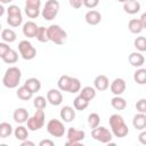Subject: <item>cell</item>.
Returning a JSON list of instances; mask_svg holds the SVG:
<instances>
[{
    "mask_svg": "<svg viewBox=\"0 0 146 146\" xmlns=\"http://www.w3.org/2000/svg\"><path fill=\"white\" fill-rule=\"evenodd\" d=\"M5 11H6V8H5V7H3V6L0 3V17H1V16L5 14Z\"/></svg>",
    "mask_w": 146,
    "mask_h": 146,
    "instance_id": "obj_49",
    "label": "cell"
},
{
    "mask_svg": "<svg viewBox=\"0 0 146 146\" xmlns=\"http://www.w3.org/2000/svg\"><path fill=\"white\" fill-rule=\"evenodd\" d=\"M71 82H72V76H70V75H62L58 79V82H57L58 89L62 90V91H67L68 92Z\"/></svg>",
    "mask_w": 146,
    "mask_h": 146,
    "instance_id": "obj_22",
    "label": "cell"
},
{
    "mask_svg": "<svg viewBox=\"0 0 146 146\" xmlns=\"http://www.w3.org/2000/svg\"><path fill=\"white\" fill-rule=\"evenodd\" d=\"M18 51H19L22 58L25 59V60H31V59H33L36 56L35 48L27 40H22L18 43Z\"/></svg>",
    "mask_w": 146,
    "mask_h": 146,
    "instance_id": "obj_7",
    "label": "cell"
},
{
    "mask_svg": "<svg viewBox=\"0 0 146 146\" xmlns=\"http://www.w3.org/2000/svg\"><path fill=\"white\" fill-rule=\"evenodd\" d=\"M128 29H129V31H130L131 33H133V34H139V33L144 30V27H143V25H141L139 18L130 19L129 23H128Z\"/></svg>",
    "mask_w": 146,
    "mask_h": 146,
    "instance_id": "obj_21",
    "label": "cell"
},
{
    "mask_svg": "<svg viewBox=\"0 0 146 146\" xmlns=\"http://www.w3.org/2000/svg\"><path fill=\"white\" fill-rule=\"evenodd\" d=\"M111 132L117 138H123L129 133V128L120 114H112L108 120Z\"/></svg>",
    "mask_w": 146,
    "mask_h": 146,
    "instance_id": "obj_1",
    "label": "cell"
},
{
    "mask_svg": "<svg viewBox=\"0 0 146 146\" xmlns=\"http://www.w3.org/2000/svg\"><path fill=\"white\" fill-rule=\"evenodd\" d=\"M13 133V127L8 122L0 123V138H7Z\"/></svg>",
    "mask_w": 146,
    "mask_h": 146,
    "instance_id": "obj_31",
    "label": "cell"
},
{
    "mask_svg": "<svg viewBox=\"0 0 146 146\" xmlns=\"http://www.w3.org/2000/svg\"><path fill=\"white\" fill-rule=\"evenodd\" d=\"M25 14L30 18H36L40 15V8H33V7L25 6Z\"/></svg>",
    "mask_w": 146,
    "mask_h": 146,
    "instance_id": "obj_38",
    "label": "cell"
},
{
    "mask_svg": "<svg viewBox=\"0 0 146 146\" xmlns=\"http://www.w3.org/2000/svg\"><path fill=\"white\" fill-rule=\"evenodd\" d=\"M33 105L36 110H43L47 106V99L43 96H36L33 99Z\"/></svg>",
    "mask_w": 146,
    "mask_h": 146,
    "instance_id": "obj_36",
    "label": "cell"
},
{
    "mask_svg": "<svg viewBox=\"0 0 146 146\" xmlns=\"http://www.w3.org/2000/svg\"><path fill=\"white\" fill-rule=\"evenodd\" d=\"M91 136H92V138H94L95 140L100 141V143H103V144H108V143H111V140H112V138H113L112 132H111L107 128H105V127H103V125H98V127L94 128L92 131H91Z\"/></svg>",
    "mask_w": 146,
    "mask_h": 146,
    "instance_id": "obj_5",
    "label": "cell"
},
{
    "mask_svg": "<svg viewBox=\"0 0 146 146\" xmlns=\"http://www.w3.org/2000/svg\"><path fill=\"white\" fill-rule=\"evenodd\" d=\"M128 60H129L131 66H133V67H141L144 65V63H145V57L143 56L141 52H139V51L137 52L136 51V52H131L129 55Z\"/></svg>",
    "mask_w": 146,
    "mask_h": 146,
    "instance_id": "obj_16",
    "label": "cell"
},
{
    "mask_svg": "<svg viewBox=\"0 0 146 146\" xmlns=\"http://www.w3.org/2000/svg\"><path fill=\"white\" fill-rule=\"evenodd\" d=\"M139 21H140V23H141V25H143V27L145 29V27H146V14H143V15L140 16V18H139Z\"/></svg>",
    "mask_w": 146,
    "mask_h": 146,
    "instance_id": "obj_47",
    "label": "cell"
},
{
    "mask_svg": "<svg viewBox=\"0 0 146 146\" xmlns=\"http://www.w3.org/2000/svg\"><path fill=\"white\" fill-rule=\"evenodd\" d=\"M21 78H22L21 70L16 66H11V67H8L6 70L3 78H2V83L8 89H15L18 87Z\"/></svg>",
    "mask_w": 146,
    "mask_h": 146,
    "instance_id": "obj_2",
    "label": "cell"
},
{
    "mask_svg": "<svg viewBox=\"0 0 146 146\" xmlns=\"http://www.w3.org/2000/svg\"><path fill=\"white\" fill-rule=\"evenodd\" d=\"M68 2H70V6L72 7V8H74V9H80L81 7H82V0H68Z\"/></svg>",
    "mask_w": 146,
    "mask_h": 146,
    "instance_id": "obj_44",
    "label": "cell"
},
{
    "mask_svg": "<svg viewBox=\"0 0 146 146\" xmlns=\"http://www.w3.org/2000/svg\"><path fill=\"white\" fill-rule=\"evenodd\" d=\"M123 9L127 14L133 15L139 13L140 10V3L137 0H128L125 2H123Z\"/></svg>",
    "mask_w": 146,
    "mask_h": 146,
    "instance_id": "obj_17",
    "label": "cell"
},
{
    "mask_svg": "<svg viewBox=\"0 0 146 146\" xmlns=\"http://www.w3.org/2000/svg\"><path fill=\"white\" fill-rule=\"evenodd\" d=\"M125 81L121 78H116L112 81L111 86H110V89H111V92L114 95V96H121L124 91H125Z\"/></svg>",
    "mask_w": 146,
    "mask_h": 146,
    "instance_id": "obj_10",
    "label": "cell"
},
{
    "mask_svg": "<svg viewBox=\"0 0 146 146\" xmlns=\"http://www.w3.org/2000/svg\"><path fill=\"white\" fill-rule=\"evenodd\" d=\"M88 105H89V102L86 100L80 95L78 97H75L73 100V106H74V110H76V111H84L88 107Z\"/></svg>",
    "mask_w": 146,
    "mask_h": 146,
    "instance_id": "obj_26",
    "label": "cell"
},
{
    "mask_svg": "<svg viewBox=\"0 0 146 146\" xmlns=\"http://www.w3.org/2000/svg\"><path fill=\"white\" fill-rule=\"evenodd\" d=\"M14 135H15V137H16V139L17 140H25V139H27V137H29V130L26 129V127H24V125H18L16 129H15V131H14Z\"/></svg>",
    "mask_w": 146,
    "mask_h": 146,
    "instance_id": "obj_27",
    "label": "cell"
},
{
    "mask_svg": "<svg viewBox=\"0 0 146 146\" xmlns=\"http://www.w3.org/2000/svg\"><path fill=\"white\" fill-rule=\"evenodd\" d=\"M7 14L8 15H17V14H22V11H21V9H19L18 6L11 5V6H9L7 8Z\"/></svg>",
    "mask_w": 146,
    "mask_h": 146,
    "instance_id": "obj_42",
    "label": "cell"
},
{
    "mask_svg": "<svg viewBox=\"0 0 146 146\" xmlns=\"http://www.w3.org/2000/svg\"><path fill=\"white\" fill-rule=\"evenodd\" d=\"M13 0H0V2L1 3H9V2H11Z\"/></svg>",
    "mask_w": 146,
    "mask_h": 146,
    "instance_id": "obj_50",
    "label": "cell"
},
{
    "mask_svg": "<svg viewBox=\"0 0 146 146\" xmlns=\"http://www.w3.org/2000/svg\"><path fill=\"white\" fill-rule=\"evenodd\" d=\"M138 139H139V141L141 143V144H146V131H144V130H141V132H140V135L138 136Z\"/></svg>",
    "mask_w": 146,
    "mask_h": 146,
    "instance_id": "obj_46",
    "label": "cell"
},
{
    "mask_svg": "<svg viewBox=\"0 0 146 146\" xmlns=\"http://www.w3.org/2000/svg\"><path fill=\"white\" fill-rule=\"evenodd\" d=\"M58 11H59V2L57 0H48L41 11V15L46 21H51L57 16Z\"/></svg>",
    "mask_w": 146,
    "mask_h": 146,
    "instance_id": "obj_6",
    "label": "cell"
},
{
    "mask_svg": "<svg viewBox=\"0 0 146 146\" xmlns=\"http://www.w3.org/2000/svg\"><path fill=\"white\" fill-rule=\"evenodd\" d=\"M110 87V80L106 75H97L94 80V88L98 91H105Z\"/></svg>",
    "mask_w": 146,
    "mask_h": 146,
    "instance_id": "obj_12",
    "label": "cell"
},
{
    "mask_svg": "<svg viewBox=\"0 0 146 146\" xmlns=\"http://www.w3.org/2000/svg\"><path fill=\"white\" fill-rule=\"evenodd\" d=\"M84 19H86V22H87L89 25H97V24H99L100 21H102V15H100L99 11L92 9V10H89V11L86 14Z\"/></svg>",
    "mask_w": 146,
    "mask_h": 146,
    "instance_id": "obj_18",
    "label": "cell"
},
{
    "mask_svg": "<svg viewBox=\"0 0 146 146\" xmlns=\"http://www.w3.org/2000/svg\"><path fill=\"white\" fill-rule=\"evenodd\" d=\"M111 105L114 110H117V111H123L125 107H127V102L124 98L120 97V96H114L112 99H111Z\"/></svg>",
    "mask_w": 146,
    "mask_h": 146,
    "instance_id": "obj_25",
    "label": "cell"
},
{
    "mask_svg": "<svg viewBox=\"0 0 146 146\" xmlns=\"http://www.w3.org/2000/svg\"><path fill=\"white\" fill-rule=\"evenodd\" d=\"M44 119H46V115H44V112L43 110H36V112L29 119H27V129L31 130V131H36L39 129H41L43 125H44Z\"/></svg>",
    "mask_w": 146,
    "mask_h": 146,
    "instance_id": "obj_4",
    "label": "cell"
},
{
    "mask_svg": "<svg viewBox=\"0 0 146 146\" xmlns=\"http://www.w3.org/2000/svg\"><path fill=\"white\" fill-rule=\"evenodd\" d=\"M47 102L54 106H58L63 102V95L58 89H50L47 92Z\"/></svg>",
    "mask_w": 146,
    "mask_h": 146,
    "instance_id": "obj_11",
    "label": "cell"
},
{
    "mask_svg": "<svg viewBox=\"0 0 146 146\" xmlns=\"http://www.w3.org/2000/svg\"><path fill=\"white\" fill-rule=\"evenodd\" d=\"M66 137H67L66 145L75 146V145H80V141H82L86 138V132L83 130H79V129H75L72 127V128H68Z\"/></svg>",
    "mask_w": 146,
    "mask_h": 146,
    "instance_id": "obj_9",
    "label": "cell"
},
{
    "mask_svg": "<svg viewBox=\"0 0 146 146\" xmlns=\"http://www.w3.org/2000/svg\"><path fill=\"white\" fill-rule=\"evenodd\" d=\"M17 35H16V32L11 29H3L1 31V39L3 40V42H7V43H11L16 40Z\"/></svg>",
    "mask_w": 146,
    "mask_h": 146,
    "instance_id": "obj_24",
    "label": "cell"
},
{
    "mask_svg": "<svg viewBox=\"0 0 146 146\" xmlns=\"http://www.w3.org/2000/svg\"><path fill=\"white\" fill-rule=\"evenodd\" d=\"M7 23L13 26V27H17L23 23V16L22 14H17V15H8L7 17Z\"/></svg>",
    "mask_w": 146,
    "mask_h": 146,
    "instance_id": "obj_30",
    "label": "cell"
},
{
    "mask_svg": "<svg viewBox=\"0 0 146 146\" xmlns=\"http://www.w3.org/2000/svg\"><path fill=\"white\" fill-rule=\"evenodd\" d=\"M26 7H33V8H40L41 0H25Z\"/></svg>",
    "mask_w": 146,
    "mask_h": 146,
    "instance_id": "obj_43",
    "label": "cell"
},
{
    "mask_svg": "<svg viewBox=\"0 0 146 146\" xmlns=\"http://www.w3.org/2000/svg\"><path fill=\"white\" fill-rule=\"evenodd\" d=\"M21 145H22V146H26V145L34 146V143H33V141H30V140H27V139H25V140H22V141H21Z\"/></svg>",
    "mask_w": 146,
    "mask_h": 146,
    "instance_id": "obj_48",
    "label": "cell"
},
{
    "mask_svg": "<svg viewBox=\"0 0 146 146\" xmlns=\"http://www.w3.org/2000/svg\"><path fill=\"white\" fill-rule=\"evenodd\" d=\"M59 115L64 122H72L75 119V110H73L72 106L66 105V106L62 107Z\"/></svg>",
    "mask_w": 146,
    "mask_h": 146,
    "instance_id": "obj_14",
    "label": "cell"
},
{
    "mask_svg": "<svg viewBox=\"0 0 146 146\" xmlns=\"http://www.w3.org/2000/svg\"><path fill=\"white\" fill-rule=\"evenodd\" d=\"M38 25L32 22L29 21L23 25V34L27 38H35L36 36V32H38Z\"/></svg>",
    "mask_w": 146,
    "mask_h": 146,
    "instance_id": "obj_15",
    "label": "cell"
},
{
    "mask_svg": "<svg viewBox=\"0 0 146 146\" xmlns=\"http://www.w3.org/2000/svg\"><path fill=\"white\" fill-rule=\"evenodd\" d=\"M80 89H81V82H80V80L76 79V78H72V82H71L68 92L70 94H76V92L80 91Z\"/></svg>",
    "mask_w": 146,
    "mask_h": 146,
    "instance_id": "obj_37",
    "label": "cell"
},
{
    "mask_svg": "<svg viewBox=\"0 0 146 146\" xmlns=\"http://www.w3.org/2000/svg\"><path fill=\"white\" fill-rule=\"evenodd\" d=\"M24 86H25L32 94L38 92V91L41 89V82H40V80L36 79V78H30V79H27V80L24 82Z\"/></svg>",
    "mask_w": 146,
    "mask_h": 146,
    "instance_id": "obj_20",
    "label": "cell"
},
{
    "mask_svg": "<svg viewBox=\"0 0 146 146\" xmlns=\"http://www.w3.org/2000/svg\"><path fill=\"white\" fill-rule=\"evenodd\" d=\"M11 48L9 47V44L7 43V42H0V58L2 59L6 55H7V52L10 50Z\"/></svg>",
    "mask_w": 146,
    "mask_h": 146,
    "instance_id": "obj_40",
    "label": "cell"
},
{
    "mask_svg": "<svg viewBox=\"0 0 146 146\" xmlns=\"http://www.w3.org/2000/svg\"><path fill=\"white\" fill-rule=\"evenodd\" d=\"M133 46L139 52L146 51V38L145 36H137L133 41Z\"/></svg>",
    "mask_w": 146,
    "mask_h": 146,
    "instance_id": "obj_33",
    "label": "cell"
},
{
    "mask_svg": "<svg viewBox=\"0 0 146 146\" xmlns=\"http://www.w3.org/2000/svg\"><path fill=\"white\" fill-rule=\"evenodd\" d=\"M13 119L16 123L18 124H23L27 121L29 119V112L27 110H25L24 107H18L14 111V114H13Z\"/></svg>",
    "mask_w": 146,
    "mask_h": 146,
    "instance_id": "obj_13",
    "label": "cell"
},
{
    "mask_svg": "<svg viewBox=\"0 0 146 146\" xmlns=\"http://www.w3.org/2000/svg\"><path fill=\"white\" fill-rule=\"evenodd\" d=\"M132 125L136 130H144L146 128V113H138L132 119Z\"/></svg>",
    "mask_w": 146,
    "mask_h": 146,
    "instance_id": "obj_19",
    "label": "cell"
},
{
    "mask_svg": "<svg viewBox=\"0 0 146 146\" xmlns=\"http://www.w3.org/2000/svg\"><path fill=\"white\" fill-rule=\"evenodd\" d=\"M47 131L49 135H51L52 137H63L65 133V127L64 123L57 119H51L49 120V122L47 123Z\"/></svg>",
    "mask_w": 146,
    "mask_h": 146,
    "instance_id": "obj_8",
    "label": "cell"
},
{
    "mask_svg": "<svg viewBox=\"0 0 146 146\" xmlns=\"http://www.w3.org/2000/svg\"><path fill=\"white\" fill-rule=\"evenodd\" d=\"M99 123H100V116L97 113H91V114L88 115V125L91 129L98 127Z\"/></svg>",
    "mask_w": 146,
    "mask_h": 146,
    "instance_id": "obj_34",
    "label": "cell"
},
{
    "mask_svg": "<svg viewBox=\"0 0 146 146\" xmlns=\"http://www.w3.org/2000/svg\"><path fill=\"white\" fill-rule=\"evenodd\" d=\"M36 39H38V41L39 42H47V41H49V39H48V34H47V29L44 27V26H39L38 27V32H36V36H35Z\"/></svg>",
    "mask_w": 146,
    "mask_h": 146,
    "instance_id": "obj_35",
    "label": "cell"
},
{
    "mask_svg": "<svg viewBox=\"0 0 146 146\" xmlns=\"http://www.w3.org/2000/svg\"><path fill=\"white\" fill-rule=\"evenodd\" d=\"M16 95H17V97H18L19 99H22V100H29V99H31L32 96H33V94H32L25 86L19 87V88L17 89V91H16Z\"/></svg>",
    "mask_w": 146,
    "mask_h": 146,
    "instance_id": "obj_28",
    "label": "cell"
},
{
    "mask_svg": "<svg viewBox=\"0 0 146 146\" xmlns=\"http://www.w3.org/2000/svg\"><path fill=\"white\" fill-rule=\"evenodd\" d=\"M40 146H54V141L50 139H43L39 143Z\"/></svg>",
    "mask_w": 146,
    "mask_h": 146,
    "instance_id": "obj_45",
    "label": "cell"
},
{
    "mask_svg": "<svg viewBox=\"0 0 146 146\" xmlns=\"http://www.w3.org/2000/svg\"><path fill=\"white\" fill-rule=\"evenodd\" d=\"M1 27H2V26H1V24H0V31H1Z\"/></svg>",
    "mask_w": 146,
    "mask_h": 146,
    "instance_id": "obj_52",
    "label": "cell"
},
{
    "mask_svg": "<svg viewBox=\"0 0 146 146\" xmlns=\"http://www.w3.org/2000/svg\"><path fill=\"white\" fill-rule=\"evenodd\" d=\"M133 80L138 84H145L146 83V70L145 68H138L133 73Z\"/></svg>",
    "mask_w": 146,
    "mask_h": 146,
    "instance_id": "obj_29",
    "label": "cell"
},
{
    "mask_svg": "<svg viewBox=\"0 0 146 146\" xmlns=\"http://www.w3.org/2000/svg\"><path fill=\"white\" fill-rule=\"evenodd\" d=\"M79 92H80V96L83 97V98H84L86 100H88V102L92 100V99L96 97V89H95L94 87H89V86H87V87L80 89Z\"/></svg>",
    "mask_w": 146,
    "mask_h": 146,
    "instance_id": "obj_23",
    "label": "cell"
},
{
    "mask_svg": "<svg viewBox=\"0 0 146 146\" xmlns=\"http://www.w3.org/2000/svg\"><path fill=\"white\" fill-rule=\"evenodd\" d=\"M2 60L6 64H14V63H16L18 60V52L16 50H14V49H10L7 52V55L2 58Z\"/></svg>",
    "mask_w": 146,
    "mask_h": 146,
    "instance_id": "obj_32",
    "label": "cell"
},
{
    "mask_svg": "<svg viewBox=\"0 0 146 146\" xmlns=\"http://www.w3.org/2000/svg\"><path fill=\"white\" fill-rule=\"evenodd\" d=\"M117 1H119V2H122V3H123V2H125V1H128V0H117Z\"/></svg>",
    "mask_w": 146,
    "mask_h": 146,
    "instance_id": "obj_51",
    "label": "cell"
},
{
    "mask_svg": "<svg viewBox=\"0 0 146 146\" xmlns=\"http://www.w3.org/2000/svg\"><path fill=\"white\" fill-rule=\"evenodd\" d=\"M136 108L139 113H146V99L141 98L136 103Z\"/></svg>",
    "mask_w": 146,
    "mask_h": 146,
    "instance_id": "obj_39",
    "label": "cell"
},
{
    "mask_svg": "<svg viewBox=\"0 0 146 146\" xmlns=\"http://www.w3.org/2000/svg\"><path fill=\"white\" fill-rule=\"evenodd\" d=\"M83 6H86L89 9H94L99 5V0H82Z\"/></svg>",
    "mask_w": 146,
    "mask_h": 146,
    "instance_id": "obj_41",
    "label": "cell"
},
{
    "mask_svg": "<svg viewBox=\"0 0 146 146\" xmlns=\"http://www.w3.org/2000/svg\"><path fill=\"white\" fill-rule=\"evenodd\" d=\"M47 34H48L49 41H52L56 44H63L67 38L66 32L59 25H56V24H52L49 27H47Z\"/></svg>",
    "mask_w": 146,
    "mask_h": 146,
    "instance_id": "obj_3",
    "label": "cell"
}]
</instances>
